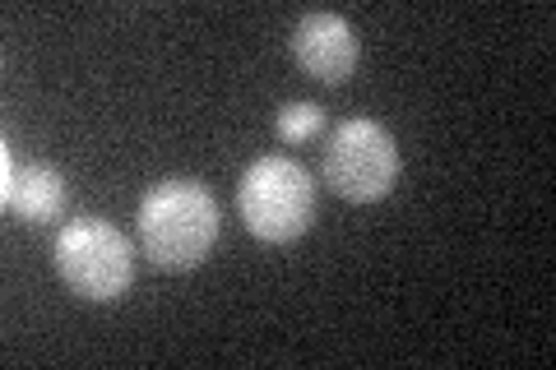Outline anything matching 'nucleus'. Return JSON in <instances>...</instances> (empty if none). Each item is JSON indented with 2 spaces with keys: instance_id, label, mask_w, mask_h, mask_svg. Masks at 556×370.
Segmentation results:
<instances>
[{
  "instance_id": "f257e3e1",
  "label": "nucleus",
  "mask_w": 556,
  "mask_h": 370,
  "mask_svg": "<svg viewBox=\"0 0 556 370\" xmlns=\"http://www.w3.org/2000/svg\"><path fill=\"white\" fill-rule=\"evenodd\" d=\"M139 251L159 269L186 273L208 259L218 241V204L200 181H159L135 214Z\"/></svg>"
},
{
  "instance_id": "f03ea898",
  "label": "nucleus",
  "mask_w": 556,
  "mask_h": 370,
  "mask_svg": "<svg viewBox=\"0 0 556 370\" xmlns=\"http://www.w3.org/2000/svg\"><path fill=\"white\" fill-rule=\"evenodd\" d=\"M51 264L84 302H116L135 283L130 237L108 218H70L51 241Z\"/></svg>"
},
{
  "instance_id": "7ed1b4c3",
  "label": "nucleus",
  "mask_w": 556,
  "mask_h": 370,
  "mask_svg": "<svg viewBox=\"0 0 556 370\" xmlns=\"http://www.w3.org/2000/svg\"><path fill=\"white\" fill-rule=\"evenodd\" d=\"M237 208L255 241H298L316 214V181L292 157H255L237 186Z\"/></svg>"
},
{
  "instance_id": "20e7f679",
  "label": "nucleus",
  "mask_w": 556,
  "mask_h": 370,
  "mask_svg": "<svg viewBox=\"0 0 556 370\" xmlns=\"http://www.w3.org/2000/svg\"><path fill=\"white\" fill-rule=\"evenodd\" d=\"M399 144L371 116H348L325 139L320 176L348 204H376L399 186Z\"/></svg>"
},
{
  "instance_id": "39448f33",
  "label": "nucleus",
  "mask_w": 556,
  "mask_h": 370,
  "mask_svg": "<svg viewBox=\"0 0 556 370\" xmlns=\"http://www.w3.org/2000/svg\"><path fill=\"white\" fill-rule=\"evenodd\" d=\"M292 56L320 84H343L362 61L357 28L348 24L343 14H329V10L302 14V24L292 28Z\"/></svg>"
},
{
  "instance_id": "423d86ee",
  "label": "nucleus",
  "mask_w": 556,
  "mask_h": 370,
  "mask_svg": "<svg viewBox=\"0 0 556 370\" xmlns=\"http://www.w3.org/2000/svg\"><path fill=\"white\" fill-rule=\"evenodd\" d=\"M65 200H70L65 176L51 167V163H33V167H24L20 176H14V186H10V190H0V204H5V214L24 218V222H33V227L56 222V218L65 214Z\"/></svg>"
},
{
  "instance_id": "0eeeda50",
  "label": "nucleus",
  "mask_w": 556,
  "mask_h": 370,
  "mask_svg": "<svg viewBox=\"0 0 556 370\" xmlns=\"http://www.w3.org/2000/svg\"><path fill=\"white\" fill-rule=\"evenodd\" d=\"M320 126H325V112L316 102H288V107H278V120H274L283 144H306V139H316Z\"/></svg>"
}]
</instances>
